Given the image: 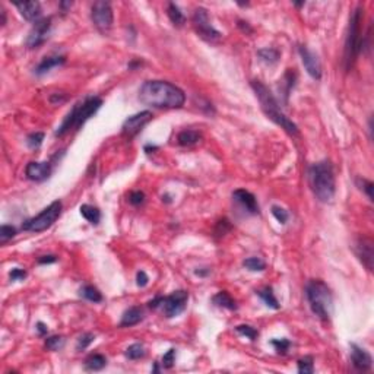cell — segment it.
<instances>
[{"label":"cell","instance_id":"cell-1","mask_svg":"<svg viewBox=\"0 0 374 374\" xmlns=\"http://www.w3.org/2000/svg\"><path fill=\"white\" fill-rule=\"evenodd\" d=\"M139 101L152 109H182L186 94L171 82L147 80L139 89Z\"/></svg>","mask_w":374,"mask_h":374},{"label":"cell","instance_id":"cell-2","mask_svg":"<svg viewBox=\"0 0 374 374\" xmlns=\"http://www.w3.org/2000/svg\"><path fill=\"white\" fill-rule=\"evenodd\" d=\"M252 88L261 103L263 112L266 114L267 118H270L273 123H276L278 126H281L287 133L290 135H299V127L294 121H291L279 106L278 100L275 98V95L272 94V91L261 80H252Z\"/></svg>","mask_w":374,"mask_h":374},{"label":"cell","instance_id":"cell-3","mask_svg":"<svg viewBox=\"0 0 374 374\" xmlns=\"http://www.w3.org/2000/svg\"><path fill=\"white\" fill-rule=\"evenodd\" d=\"M308 183L314 193V196L323 202L328 203L334 199L337 185H335V173L331 161H319L310 165L308 168Z\"/></svg>","mask_w":374,"mask_h":374},{"label":"cell","instance_id":"cell-4","mask_svg":"<svg viewBox=\"0 0 374 374\" xmlns=\"http://www.w3.org/2000/svg\"><path fill=\"white\" fill-rule=\"evenodd\" d=\"M103 106V100L100 97H86L83 101L77 103L72 107V110L68 112V115L65 117V120L62 121V124L56 129L54 135L62 138L66 133H69L72 129L79 130L95 112H98Z\"/></svg>","mask_w":374,"mask_h":374},{"label":"cell","instance_id":"cell-5","mask_svg":"<svg viewBox=\"0 0 374 374\" xmlns=\"http://www.w3.org/2000/svg\"><path fill=\"white\" fill-rule=\"evenodd\" d=\"M305 297L308 305L319 319L328 322L334 313V297L331 288L320 279L308 281L305 285Z\"/></svg>","mask_w":374,"mask_h":374},{"label":"cell","instance_id":"cell-6","mask_svg":"<svg viewBox=\"0 0 374 374\" xmlns=\"http://www.w3.org/2000/svg\"><path fill=\"white\" fill-rule=\"evenodd\" d=\"M364 16V9L361 6H357L354 12L349 16V27H348V36L345 41V68L349 71L352 65L355 63L357 57L363 51L364 39H363V31H361V22Z\"/></svg>","mask_w":374,"mask_h":374},{"label":"cell","instance_id":"cell-7","mask_svg":"<svg viewBox=\"0 0 374 374\" xmlns=\"http://www.w3.org/2000/svg\"><path fill=\"white\" fill-rule=\"evenodd\" d=\"M187 299H188V294L186 291L179 290V291H174L173 294H170L167 297L158 296L153 299H150L148 302V307L152 310H155L158 307H162V311H164L165 317L173 319V317L180 316L186 310Z\"/></svg>","mask_w":374,"mask_h":374},{"label":"cell","instance_id":"cell-8","mask_svg":"<svg viewBox=\"0 0 374 374\" xmlns=\"http://www.w3.org/2000/svg\"><path fill=\"white\" fill-rule=\"evenodd\" d=\"M62 209H63V205H62L60 200H56V202L50 203L45 209H42L38 214L37 217L27 220L22 224V229L24 231H31V232H42V231L48 229L60 218Z\"/></svg>","mask_w":374,"mask_h":374},{"label":"cell","instance_id":"cell-9","mask_svg":"<svg viewBox=\"0 0 374 374\" xmlns=\"http://www.w3.org/2000/svg\"><path fill=\"white\" fill-rule=\"evenodd\" d=\"M91 19L95 28L101 34H107L112 27V4L106 0L94 1L91 6Z\"/></svg>","mask_w":374,"mask_h":374},{"label":"cell","instance_id":"cell-10","mask_svg":"<svg viewBox=\"0 0 374 374\" xmlns=\"http://www.w3.org/2000/svg\"><path fill=\"white\" fill-rule=\"evenodd\" d=\"M193 27H194L196 33L199 34V37L203 38L205 41L217 42L223 37V34L212 27V24L209 21L208 10L205 7H197L194 10V13H193Z\"/></svg>","mask_w":374,"mask_h":374},{"label":"cell","instance_id":"cell-11","mask_svg":"<svg viewBox=\"0 0 374 374\" xmlns=\"http://www.w3.org/2000/svg\"><path fill=\"white\" fill-rule=\"evenodd\" d=\"M152 112L150 110H145V112H136V114H133V115H130L129 118H126L124 120V123H123V126H121V133H123V136H126V138H133V136H136L141 130H142V127L145 126V124H148L150 120H152Z\"/></svg>","mask_w":374,"mask_h":374},{"label":"cell","instance_id":"cell-12","mask_svg":"<svg viewBox=\"0 0 374 374\" xmlns=\"http://www.w3.org/2000/svg\"><path fill=\"white\" fill-rule=\"evenodd\" d=\"M51 30V18H41L37 22H34L33 30L30 31L28 38H27V45L30 48H38L42 45L50 34Z\"/></svg>","mask_w":374,"mask_h":374},{"label":"cell","instance_id":"cell-13","mask_svg":"<svg viewBox=\"0 0 374 374\" xmlns=\"http://www.w3.org/2000/svg\"><path fill=\"white\" fill-rule=\"evenodd\" d=\"M299 57H301V62L307 71V74L311 76L313 79L319 80L322 79V65L317 59V56L310 51L305 45H299Z\"/></svg>","mask_w":374,"mask_h":374},{"label":"cell","instance_id":"cell-14","mask_svg":"<svg viewBox=\"0 0 374 374\" xmlns=\"http://www.w3.org/2000/svg\"><path fill=\"white\" fill-rule=\"evenodd\" d=\"M51 173H53V164L50 161H44V162L33 161L25 167V176L31 182H44L51 176Z\"/></svg>","mask_w":374,"mask_h":374},{"label":"cell","instance_id":"cell-15","mask_svg":"<svg viewBox=\"0 0 374 374\" xmlns=\"http://www.w3.org/2000/svg\"><path fill=\"white\" fill-rule=\"evenodd\" d=\"M351 363L358 372H369L373 367L372 355L357 343H351Z\"/></svg>","mask_w":374,"mask_h":374},{"label":"cell","instance_id":"cell-16","mask_svg":"<svg viewBox=\"0 0 374 374\" xmlns=\"http://www.w3.org/2000/svg\"><path fill=\"white\" fill-rule=\"evenodd\" d=\"M232 199H234L247 214H250V215H258V214L261 212L255 194L250 193V191L246 190V188H237V190L232 193Z\"/></svg>","mask_w":374,"mask_h":374},{"label":"cell","instance_id":"cell-17","mask_svg":"<svg viewBox=\"0 0 374 374\" xmlns=\"http://www.w3.org/2000/svg\"><path fill=\"white\" fill-rule=\"evenodd\" d=\"M355 255L369 270H373V241H372V238H367V237L358 238V241L355 244Z\"/></svg>","mask_w":374,"mask_h":374},{"label":"cell","instance_id":"cell-18","mask_svg":"<svg viewBox=\"0 0 374 374\" xmlns=\"http://www.w3.org/2000/svg\"><path fill=\"white\" fill-rule=\"evenodd\" d=\"M15 7L19 10V13L24 16V19L30 22H37L41 19V4L38 1H22L15 3Z\"/></svg>","mask_w":374,"mask_h":374},{"label":"cell","instance_id":"cell-19","mask_svg":"<svg viewBox=\"0 0 374 374\" xmlns=\"http://www.w3.org/2000/svg\"><path fill=\"white\" fill-rule=\"evenodd\" d=\"M144 320V310L138 305H133L130 308H127L120 320V326L121 328H132L138 323H141Z\"/></svg>","mask_w":374,"mask_h":374},{"label":"cell","instance_id":"cell-20","mask_svg":"<svg viewBox=\"0 0 374 374\" xmlns=\"http://www.w3.org/2000/svg\"><path fill=\"white\" fill-rule=\"evenodd\" d=\"M65 63H66V57L65 56H48V57H44L38 63V66L36 68L34 72H36V75L42 76L45 75L47 72H50L53 68H59V66H62Z\"/></svg>","mask_w":374,"mask_h":374},{"label":"cell","instance_id":"cell-21","mask_svg":"<svg viewBox=\"0 0 374 374\" xmlns=\"http://www.w3.org/2000/svg\"><path fill=\"white\" fill-rule=\"evenodd\" d=\"M107 366V358L103 354H91L85 360V369L88 372H100Z\"/></svg>","mask_w":374,"mask_h":374},{"label":"cell","instance_id":"cell-22","mask_svg":"<svg viewBox=\"0 0 374 374\" xmlns=\"http://www.w3.org/2000/svg\"><path fill=\"white\" fill-rule=\"evenodd\" d=\"M79 211H80V215H82L89 224H100V221H101V211H100L97 206H92V205H82V206L79 208Z\"/></svg>","mask_w":374,"mask_h":374},{"label":"cell","instance_id":"cell-23","mask_svg":"<svg viewBox=\"0 0 374 374\" xmlns=\"http://www.w3.org/2000/svg\"><path fill=\"white\" fill-rule=\"evenodd\" d=\"M212 302H214L217 307H221V308L237 310V302H235V299H232L226 291H220L218 294H215L214 299H212Z\"/></svg>","mask_w":374,"mask_h":374},{"label":"cell","instance_id":"cell-24","mask_svg":"<svg viewBox=\"0 0 374 374\" xmlns=\"http://www.w3.org/2000/svg\"><path fill=\"white\" fill-rule=\"evenodd\" d=\"M167 13H168V18L170 21L173 22L174 27H183L186 24V16L183 15V12L180 10V7L176 4V3H168V7H167Z\"/></svg>","mask_w":374,"mask_h":374},{"label":"cell","instance_id":"cell-25","mask_svg":"<svg viewBox=\"0 0 374 374\" xmlns=\"http://www.w3.org/2000/svg\"><path fill=\"white\" fill-rule=\"evenodd\" d=\"M200 133L197 130H183L177 136V142L182 147H191L200 141Z\"/></svg>","mask_w":374,"mask_h":374},{"label":"cell","instance_id":"cell-26","mask_svg":"<svg viewBox=\"0 0 374 374\" xmlns=\"http://www.w3.org/2000/svg\"><path fill=\"white\" fill-rule=\"evenodd\" d=\"M256 294L263 299V302H264L267 307H270V308H273V310H279V308H281V304H279V301L276 299L275 294H273V290H272L270 287H264L262 290H259Z\"/></svg>","mask_w":374,"mask_h":374},{"label":"cell","instance_id":"cell-27","mask_svg":"<svg viewBox=\"0 0 374 374\" xmlns=\"http://www.w3.org/2000/svg\"><path fill=\"white\" fill-rule=\"evenodd\" d=\"M258 56L261 57V60L264 62L266 65H275V63L279 60L281 53H279L276 48L266 47V48H261V50L258 51Z\"/></svg>","mask_w":374,"mask_h":374},{"label":"cell","instance_id":"cell-28","mask_svg":"<svg viewBox=\"0 0 374 374\" xmlns=\"http://www.w3.org/2000/svg\"><path fill=\"white\" fill-rule=\"evenodd\" d=\"M79 296L91 302H101L103 301V294L92 285H85L79 290Z\"/></svg>","mask_w":374,"mask_h":374},{"label":"cell","instance_id":"cell-29","mask_svg":"<svg viewBox=\"0 0 374 374\" xmlns=\"http://www.w3.org/2000/svg\"><path fill=\"white\" fill-rule=\"evenodd\" d=\"M145 354H147V351H145V346L142 343H133L124 352V355L129 360H141V358L145 357Z\"/></svg>","mask_w":374,"mask_h":374},{"label":"cell","instance_id":"cell-30","mask_svg":"<svg viewBox=\"0 0 374 374\" xmlns=\"http://www.w3.org/2000/svg\"><path fill=\"white\" fill-rule=\"evenodd\" d=\"M243 266L246 269L252 270V272H262V270H264V267H266V263L263 262L262 259H259V258H249V259H246L243 262Z\"/></svg>","mask_w":374,"mask_h":374},{"label":"cell","instance_id":"cell-31","mask_svg":"<svg viewBox=\"0 0 374 374\" xmlns=\"http://www.w3.org/2000/svg\"><path fill=\"white\" fill-rule=\"evenodd\" d=\"M44 141V133L42 132H34L31 135H28L27 138V145L30 150H38L42 145Z\"/></svg>","mask_w":374,"mask_h":374},{"label":"cell","instance_id":"cell-32","mask_svg":"<svg viewBox=\"0 0 374 374\" xmlns=\"http://www.w3.org/2000/svg\"><path fill=\"white\" fill-rule=\"evenodd\" d=\"M235 332L240 334V335H243V337H249L250 340H256L258 337H259V332H258L255 328L249 326V325H240V326H237V328H235Z\"/></svg>","mask_w":374,"mask_h":374},{"label":"cell","instance_id":"cell-33","mask_svg":"<svg viewBox=\"0 0 374 374\" xmlns=\"http://www.w3.org/2000/svg\"><path fill=\"white\" fill-rule=\"evenodd\" d=\"M270 343L273 345L275 351L278 354H281V355H285L288 352L290 346H291V342L288 339H285V337H282V339H272Z\"/></svg>","mask_w":374,"mask_h":374},{"label":"cell","instance_id":"cell-34","mask_svg":"<svg viewBox=\"0 0 374 374\" xmlns=\"http://www.w3.org/2000/svg\"><path fill=\"white\" fill-rule=\"evenodd\" d=\"M63 345H65V337H63L54 335V337H50L45 339V348L48 351H59L60 348H63Z\"/></svg>","mask_w":374,"mask_h":374},{"label":"cell","instance_id":"cell-35","mask_svg":"<svg viewBox=\"0 0 374 374\" xmlns=\"http://www.w3.org/2000/svg\"><path fill=\"white\" fill-rule=\"evenodd\" d=\"M299 373L301 374H311L314 372V363L311 357H304L299 360Z\"/></svg>","mask_w":374,"mask_h":374},{"label":"cell","instance_id":"cell-36","mask_svg":"<svg viewBox=\"0 0 374 374\" xmlns=\"http://www.w3.org/2000/svg\"><path fill=\"white\" fill-rule=\"evenodd\" d=\"M16 235V228L12 225H1L0 226V243L4 244L6 241L12 240Z\"/></svg>","mask_w":374,"mask_h":374},{"label":"cell","instance_id":"cell-37","mask_svg":"<svg viewBox=\"0 0 374 374\" xmlns=\"http://www.w3.org/2000/svg\"><path fill=\"white\" fill-rule=\"evenodd\" d=\"M94 339H95V335H92V334H89V332H86V334H82L80 337H77V342H76V349L77 351H83V349H86L92 342H94Z\"/></svg>","mask_w":374,"mask_h":374},{"label":"cell","instance_id":"cell-38","mask_svg":"<svg viewBox=\"0 0 374 374\" xmlns=\"http://www.w3.org/2000/svg\"><path fill=\"white\" fill-rule=\"evenodd\" d=\"M272 215L275 217V220L279 223V224H287V221H288V212L284 209V208H281V206H276V205H273L272 206Z\"/></svg>","mask_w":374,"mask_h":374},{"label":"cell","instance_id":"cell-39","mask_svg":"<svg viewBox=\"0 0 374 374\" xmlns=\"http://www.w3.org/2000/svg\"><path fill=\"white\" fill-rule=\"evenodd\" d=\"M176 363V349L171 348L162 355V367L164 369H171Z\"/></svg>","mask_w":374,"mask_h":374},{"label":"cell","instance_id":"cell-40","mask_svg":"<svg viewBox=\"0 0 374 374\" xmlns=\"http://www.w3.org/2000/svg\"><path fill=\"white\" fill-rule=\"evenodd\" d=\"M357 185L360 186L361 190H364L366 191V194H367V197L370 199V200H373V183L370 182V180H366V179H357Z\"/></svg>","mask_w":374,"mask_h":374},{"label":"cell","instance_id":"cell-41","mask_svg":"<svg viewBox=\"0 0 374 374\" xmlns=\"http://www.w3.org/2000/svg\"><path fill=\"white\" fill-rule=\"evenodd\" d=\"M129 202L133 205V206H139L145 202V193L141 191V190H135L129 194Z\"/></svg>","mask_w":374,"mask_h":374},{"label":"cell","instance_id":"cell-42","mask_svg":"<svg viewBox=\"0 0 374 374\" xmlns=\"http://www.w3.org/2000/svg\"><path fill=\"white\" fill-rule=\"evenodd\" d=\"M229 229H231V224H229V221L226 218H224V220L218 221L217 228H215V234H217V237H223Z\"/></svg>","mask_w":374,"mask_h":374},{"label":"cell","instance_id":"cell-43","mask_svg":"<svg viewBox=\"0 0 374 374\" xmlns=\"http://www.w3.org/2000/svg\"><path fill=\"white\" fill-rule=\"evenodd\" d=\"M9 278H10V281H24L27 278V270H24L21 267H15L9 272Z\"/></svg>","mask_w":374,"mask_h":374},{"label":"cell","instance_id":"cell-44","mask_svg":"<svg viewBox=\"0 0 374 374\" xmlns=\"http://www.w3.org/2000/svg\"><path fill=\"white\" fill-rule=\"evenodd\" d=\"M148 282H150L148 275H147L144 270H139V272L136 273V285L141 287V288H145V287L148 285Z\"/></svg>","mask_w":374,"mask_h":374},{"label":"cell","instance_id":"cell-45","mask_svg":"<svg viewBox=\"0 0 374 374\" xmlns=\"http://www.w3.org/2000/svg\"><path fill=\"white\" fill-rule=\"evenodd\" d=\"M57 262V258L54 255H47V256H41L38 259V263L39 264H48V263H54Z\"/></svg>","mask_w":374,"mask_h":374},{"label":"cell","instance_id":"cell-46","mask_svg":"<svg viewBox=\"0 0 374 374\" xmlns=\"http://www.w3.org/2000/svg\"><path fill=\"white\" fill-rule=\"evenodd\" d=\"M37 332L39 337H45L47 334H48V328H47V325L45 323H42V322H38L37 323Z\"/></svg>","mask_w":374,"mask_h":374},{"label":"cell","instance_id":"cell-47","mask_svg":"<svg viewBox=\"0 0 374 374\" xmlns=\"http://www.w3.org/2000/svg\"><path fill=\"white\" fill-rule=\"evenodd\" d=\"M238 27L244 31V33H247V34H252L253 33V30L249 27V24L247 22H244V21H238Z\"/></svg>","mask_w":374,"mask_h":374},{"label":"cell","instance_id":"cell-48","mask_svg":"<svg viewBox=\"0 0 374 374\" xmlns=\"http://www.w3.org/2000/svg\"><path fill=\"white\" fill-rule=\"evenodd\" d=\"M194 273H196L197 276H206V275H209V273H211V269H208V267H205V269H199V270H194Z\"/></svg>","mask_w":374,"mask_h":374},{"label":"cell","instance_id":"cell-49","mask_svg":"<svg viewBox=\"0 0 374 374\" xmlns=\"http://www.w3.org/2000/svg\"><path fill=\"white\" fill-rule=\"evenodd\" d=\"M71 6H72V1H62L60 3V7L63 9V12H66Z\"/></svg>","mask_w":374,"mask_h":374},{"label":"cell","instance_id":"cell-50","mask_svg":"<svg viewBox=\"0 0 374 374\" xmlns=\"http://www.w3.org/2000/svg\"><path fill=\"white\" fill-rule=\"evenodd\" d=\"M4 24H6V12L4 9H1V27H4Z\"/></svg>","mask_w":374,"mask_h":374},{"label":"cell","instance_id":"cell-51","mask_svg":"<svg viewBox=\"0 0 374 374\" xmlns=\"http://www.w3.org/2000/svg\"><path fill=\"white\" fill-rule=\"evenodd\" d=\"M162 202H165V203H171V199H170V196H168V194L162 196Z\"/></svg>","mask_w":374,"mask_h":374},{"label":"cell","instance_id":"cell-52","mask_svg":"<svg viewBox=\"0 0 374 374\" xmlns=\"http://www.w3.org/2000/svg\"><path fill=\"white\" fill-rule=\"evenodd\" d=\"M153 372H155V373H158V372H159V369H158V364H155V367H153Z\"/></svg>","mask_w":374,"mask_h":374}]
</instances>
